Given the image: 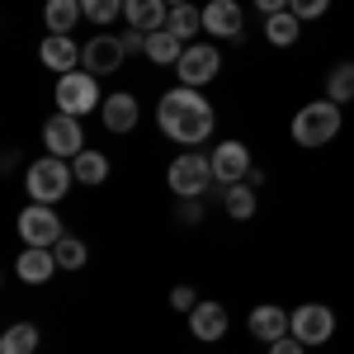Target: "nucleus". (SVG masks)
Segmentation results:
<instances>
[{
    "mask_svg": "<svg viewBox=\"0 0 354 354\" xmlns=\"http://www.w3.org/2000/svg\"><path fill=\"white\" fill-rule=\"evenodd\" d=\"M156 123H161V133L170 137V142H185V147L208 142L213 128H218L213 104H208L194 85H175V90L165 95L161 104H156Z\"/></svg>",
    "mask_w": 354,
    "mask_h": 354,
    "instance_id": "nucleus-1",
    "label": "nucleus"
},
{
    "mask_svg": "<svg viewBox=\"0 0 354 354\" xmlns=\"http://www.w3.org/2000/svg\"><path fill=\"white\" fill-rule=\"evenodd\" d=\"M340 133V104L335 100H317V104H302L293 113V142L298 147H326Z\"/></svg>",
    "mask_w": 354,
    "mask_h": 354,
    "instance_id": "nucleus-2",
    "label": "nucleus"
},
{
    "mask_svg": "<svg viewBox=\"0 0 354 354\" xmlns=\"http://www.w3.org/2000/svg\"><path fill=\"white\" fill-rule=\"evenodd\" d=\"M71 180H76V170L62 161V156H43V161H33L24 170V189H28L33 203H57V198H66Z\"/></svg>",
    "mask_w": 354,
    "mask_h": 354,
    "instance_id": "nucleus-3",
    "label": "nucleus"
},
{
    "mask_svg": "<svg viewBox=\"0 0 354 354\" xmlns=\"http://www.w3.org/2000/svg\"><path fill=\"white\" fill-rule=\"evenodd\" d=\"M170 189H175V198H203V189L218 180L213 175V156H198V151H185V156H175V165H170Z\"/></svg>",
    "mask_w": 354,
    "mask_h": 354,
    "instance_id": "nucleus-4",
    "label": "nucleus"
},
{
    "mask_svg": "<svg viewBox=\"0 0 354 354\" xmlns=\"http://www.w3.org/2000/svg\"><path fill=\"white\" fill-rule=\"evenodd\" d=\"M57 109L71 113V118L100 109V85H95V76H90V71H66V76L57 81Z\"/></svg>",
    "mask_w": 354,
    "mask_h": 354,
    "instance_id": "nucleus-5",
    "label": "nucleus"
},
{
    "mask_svg": "<svg viewBox=\"0 0 354 354\" xmlns=\"http://www.w3.org/2000/svg\"><path fill=\"white\" fill-rule=\"evenodd\" d=\"M43 147H48V156H62V161H76L85 151V133H81V118H71V113H57L43 123Z\"/></svg>",
    "mask_w": 354,
    "mask_h": 354,
    "instance_id": "nucleus-6",
    "label": "nucleus"
},
{
    "mask_svg": "<svg viewBox=\"0 0 354 354\" xmlns=\"http://www.w3.org/2000/svg\"><path fill=\"white\" fill-rule=\"evenodd\" d=\"M19 236H24V245H57L66 232H62V218L53 213V203H28L19 213Z\"/></svg>",
    "mask_w": 354,
    "mask_h": 354,
    "instance_id": "nucleus-7",
    "label": "nucleus"
},
{
    "mask_svg": "<svg viewBox=\"0 0 354 354\" xmlns=\"http://www.w3.org/2000/svg\"><path fill=\"white\" fill-rule=\"evenodd\" d=\"M175 71H180V85H208L213 76L222 71V57L213 43H194V48H185V57L175 62Z\"/></svg>",
    "mask_w": 354,
    "mask_h": 354,
    "instance_id": "nucleus-8",
    "label": "nucleus"
},
{
    "mask_svg": "<svg viewBox=\"0 0 354 354\" xmlns=\"http://www.w3.org/2000/svg\"><path fill=\"white\" fill-rule=\"evenodd\" d=\"M330 330H335V312L322 307V302H302L298 312H293V335H298L302 345H326Z\"/></svg>",
    "mask_w": 354,
    "mask_h": 354,
    "instance_id": "nucleus-9",
    "label": "nucleus"
},
{
    "mask_svg": "<svg viewBox=\"0 0 354 354\" xmlns=\"http://www.w3.org/2000/svg\"><path fill=\"white\" fill-rule=\"evenodd\" d=\"M81 66L90 76H113L118 66H123V38H113V33H100V38H90L81 53Z\"/></svg>",
    "mask_w": 354,
    "mask_h": 354,
    "instance_id": "nucleus-10",
    "label": "nucleus"
},
{
    "mask_svg": "<svg viewBox=\"0 0 354 354\" xmlns=\"http://www.w3.org/2000/svg\"><path fill=\"white\" fill-rule=\"evenodd\" d=\"M213 175H218L222 185L250 180V151H245L241 142H218V151H213Z\"/></svg>",
    "mask_w": 354,
    "mask_h": 354,
    "instance_id": "nucleus-11",
    "label": "nucleus"
},
{
    "mask_svg": "<svg viewBox=\"0 0 354 354\" xmlns=\"http://www.w3.org/2000/svg\"><path fill=\"white\" fill-rule=\"evenodd\" d=\"M57 270H62V265H57L53 245H24V255L15 260V274H19L24 283H48Z\"/></svg>",
    "mask_w": 354,
    "mask_h": 354,
    "instance_id": "nucleus-12",
    "label": "nucleus"
},
{
    "mask_svg": "<svg viewBox=\"0 0 354 354\" xmlns=\"http://www.w3.org/2000/svg\"><path fill=\"white\" fill-rule=\"evenodd\" d=\"M203 33H213V38H236V33H241V5H236V0H208V5H203Z\"/></svg>",
    "mask_w": 354,
    "mask_h": 354,
    "instance_id": "nucleus-13",
    "label": "nucleus"
},
{
    "mask_svg": "<svg viewBox=\"0 0 354 354\" xmlns=\"http://www.w3.org/2000/svg\"><path fill=\"white\" fill-rule=\"evenodd\" d=\"M250 335L265 340V345H274V340L293 335V317H288L283 307H255V312H250Z\"/></svg>",
    "mask_w": 354,
    "mask_h": 354,
    "instance_id": "nucleus-14",
    "label": "nucleus"
},
{
    "mask_svg": "<svg viewBox=\"0 0 354 354\" xmlns=\"http://www.w3.org/2000/svg\"><path fill=\"white\" fill-rule=\"evenodd\" d=\"M81 53H85V48H76V43H71V33H48V38H43V48H38L43 66H53L57 76H66V71L81 62Z\"/></svg>",
    "mask_w": 354,
    "mask_h": 354,
    "instance_id": "nucleus-15",
    "label": "nucleus"
},
{
    "mask_svg": "<svg viewBox=\"0 0 354 354\" xmlns=\"http://www.w3.org/2000/svg\"><path fill=\"white\" fill-rule=\"evenodd\" d=\"M100 113H104V128H109V133H133L137 128V100L128 90L109 95V100L100 104Z\"/></svg>",
    "mask_w": 354,
    "mask_h": 354,
    "instance_id": "nucleus-16",
    "label": "nucleus"
},
{
    "mask_svg": "<svg viewBox=\"0 0 354 354\" xmlns=\"http://www.w3.org/2000/svg\"><path fill=\"white\" fill-rule=\"evenodd\" d=\"M189 330L198 335V340H222V335H227V307L198 302V307L189 312Z\"/></svg>",
    "mask_w": 354,
    "mask_h": 354,
    "instance_id": "nucleus-17",
    "label": "nucleus"
},
{
    "mask_svg": "<svg viewBox=\"0 0 354 354\" xmlns=\"http://www.w3.org/2000/svg\"><path fill=\"white\" fill-rule=\"evenodd\" d=\"M123 15H128V24H133V28L156 33V28H165V19H170V5H165V0H128Z\"/></svg>",
    "mask_w": 354,
    "mask_h": 354,
    "instance_id": "nucleus-18",
    "label": "nucleus"
},
{
    "mask_svg": "<svg viewBox=\"0 0 354 354\" xmlns=\"http://www.w3.org/2000/svg\"><path fill=\"white\" fill-rule=\"evenodd\" d=\"M147 57H151L156 66H175V62L185 57V43H180L170 28H156V33H147Z\"/></svg>",
    "mask_w": 354,
    "mask_h": 354,
    "instance_id": "nucleus-19",
    "label": "nucleus"
},
{
    "mask_svg": "<svg viewBox=\"0 0 354 354\" xmlns=\"http://www.w3.org/2000/svg\"><path fill=\"white\" fill-rule=\"evenodd\" d=\"M81 15H85L81 0H48V5H43V19H48V28H53V33H71Z\"/></svg>",
    "mask_w": 354,
    "mask_h": 354,
    "instance_id": "nucleus-20",
    "label": "nucleus"
},
{
    "mask_svg": "<svg viewBox=\"0 0 354 354\" xmlns=\"http://www.w3.org/2000/svg\"><path fill=\"white\" fill-rule=\"evenodd\" d=\"M222 203H227V213H232L236 222H250V218H255V185H250V180H241V185H227Z\"/></svg>",
    "mask_w": 354,
    "mask_h": 354,
    "instance_id": "nucleus-21",
    "label": "nucleus"
},
{
    "mask_svg": "<svg viewBox=\"0 0 354 354\" xmlns=\"http://www.w3.org/2000/svg\"><path fill=\"white\" fill-rule=\"evenodd\" d=\"M298 15L293 10H279V15H270L265 19V38H270L274 48H288V43H298Z\"/></svg>",
    "mask_w": 354,
    "mask_h": 354,
    "instance_id": "nucleus-22",
    "label": "nucleus"
},
{
    "mask_svg": "<svg viewBox=\"0 0 354 354\" xmlns=\"http://www.w3.org/2000/svg\"><path fill=\"white\" fill-rule=\"evenodd\" d=\"M71 170H76V180H81V185H104V180H109V156H100V151H90V147H85L81 156L71 161Z\"/></svg>",
    "mask_w": 354,
    "mask_h": 354,
    "instance_id": "nucleus-23",
    "label": "nucleus"
},
{
    "mask_svg": "<svg viewBox=\"0 0 354 354\" xmlns=\"http://www.w3.org/2000/svg\"><path fill=\"white\" fill-rule=\"evenodd\" d=\"M326 100H335V104H350L354 100V62H335V66H330Z\"/></svg>",
    "mask_w": 354,
    "mask_h": 354,
    "instance_id": "nucleus-24",
    "label": "nucleus"
},
{
    "mask_svg": "<svg viewBox=\"0 0 354 354\" xmlns=\"http://www.w3.org/2000/svg\"><path fill=\"white\" fill-rule=\"evenodd\" d=\"M33 350H38V326H28V322L0 335V354H33Z\"/></svg>",
    "mask_w": 354,
    "mask_h": 354,
    "instance_id": "nucleus-25",
    "label": "nucleus"
},
{
    "mask_svg": "<svg viewBox=\"0 0 354 354\" xmlns=\"http://www.w3.org/2000/svg\"><path fill=\"white\" fill-rule=\"evenodd\" d=\"M165 28L185 43V38H194V33L203 28V10H194V5H175V10H170V19H165Z\"/></svg>",
    "mask_w": 354,
    "mask_h": 354,
    "instance_id": "nucleus-26",
    "label": "nucleus"
},
{
    "mask_svg": "<svg viewBox=\"0 0 354 354\" xmlns=\"http://www.w3.org/2000/svg\"><path fill=\"white\" fill-rule=\"evenodd\" d=\"M53 250H57V265H62V270H81L85 265V241L81 236H62Z\"/></svg>",
    "mask_w": 354,
    "mask_h": 354,
    "instance_id": "nucleus-27",
    "label": "nucleus"
},
{
    "mask_svg": "<svg viewBox=\"0 0 354 354\" xmlns=\"http://www.w3.org/2000/svg\"><path fill=\"white\" fill-rule=\"evenodd\" d=\"M123 5H128V0H81L85 19H95V24H109L113 15H123Z\"/></svg>",
    "mask_w": 354,
    "mask_h": 354,
    "instance_id": "nucleus-28",
    "label": "nucleus"
},
{
    "mask_svg": "<svg viewBox=\"0 0 354 354\" xmlns=\"http://www.w3.org/2000/svg\"><path fill=\"white\" fill-rule=\"evenodd\" d=\"M288 10H293L298 19H322L330 10V0H288Z\"/></svg>",
    "mask_w": 354,
    "mask_h": 354,
    "instance_id": "nucleus-29",
    "label": "nucleus"
},
{
    "mask_svg": "<svg viewBox=\"0 0 354 354\" xmlns=\"http://www.w3.org/2000/svg\"><path fill=\"white\" fill-rule=\"evenodd\" d=\"M175 218L185 222V227H194V222L203 218V198H180L175 203Z\"/></svg>",
    "mask_w": 354,
    "mask_h": 354,
    "instance_id": "nucleus-30",
    "label": "nucleus"
},
{
    "mask_svg": "<svg viewBox=\"0 0 354 354\" xmlns=\"http://www.w3.org/2000/svg\"><path fill=\"white\" fill-rule=\"evenodd\" d=\"M170 307H175V312H194V307H198L194 288H185V283H180V288H170Z\"/></svg>",
    "mask_w": 354,
    "mask_h": 354,
    "instance_id": "nucleus-31",
    "label": "nucleus"
},
{
    "mask_svg": "<svg viewBox=\"0 0 354 354\" xmlns=\"http://www.w3.org/2000/svg\"><path fill=\"white\" fill-rule=\"evenodd\" d=\"M302 350H307V345H302L298 335H283V340H274V345H270V354H302Z\"/></svg>",
    "mask_w": 354,
    "mask_h": 354,
    "instance_id": "nucleus-32",
    "label": "nucleus"
},
{
    "mask_svg": "<svg viewBox=\"0 0 354 354\" xmlns=\"http://www.w3.org/2000/svg\"><path fill=\"white\" fill-rule=\"evenodd\" d=\"M123 53H147V33H142V28L123 33Z\"/></svg>",
    "mask_w": 354,
    "mask_h": 354,
    "instance_id": "nucleus-33",
    "label": "nucleus"
},
{
    "mask_svg": "<svg viewBox=\"0 0 354 354\" xmlns=\"http://www.w3.org/2000/svg\"><path fill=\"white\" fill-rule=\"evenodd\" d=\"M255 10L270 19V15H279V10H288V0H255Z\"/></svg>",
    "mask_w": 354,
    "mask_h": 354,
    "instance_id": "nucleus-34",
    "label": "nucleus"
},
{
    "mask_svg": "<svg viewBox=\"0 0 354 354\" xmlns=\"http://www.w3.org/2000/svg\"><path fill=\"white\" fill-rule=\"evenodd\" d=\"M165 5H170V10H175V5H189V0H165Z\"/></svg>",
    "mask_w": 354,
    "mask_h": 354,
    "instance_id": "nucleus-35",
    "label": "nucleus"
}]
</instances>
